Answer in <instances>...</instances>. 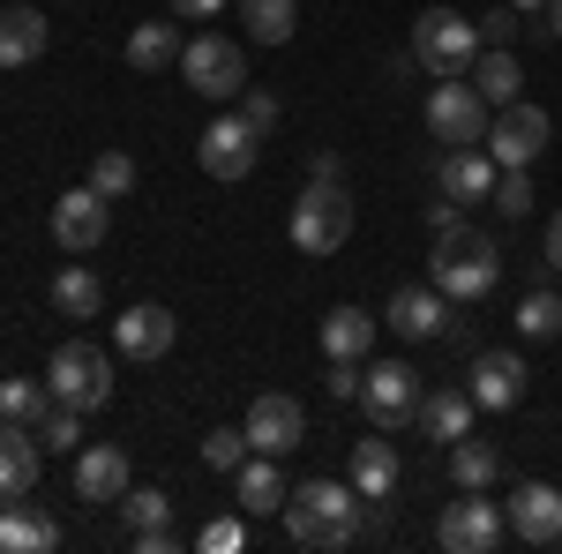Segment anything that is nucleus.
Returning <instances> with one entry per match:
<instances>
[{
  "mask_svg": "<svg viewBox=\"0 0 562 554\" xmlns=\"http://www.w3.org/2000/svg\"><path fill=\"white\" fill-rule=\"evenodd\" d=\"M428 285L442 299H487L503 285V256H495V240L480 233V225H442L435 233V256H428Z\"/></svg>",
  "mask_w": 562,
  "mask_h": 554,
  "instance_id": "obj_1",
  "label": "nucleus"
},
{
  "mask_svg": "<svg viewBox=\"0 0 562 554\" xmlns=\"http://www.w3.org/2000/svg\"><path fill=\"white\" fill-rule=\"evenodd\" d=\"M285 540L293 547H352L360 540V495H352V479H307L285 495Z\"/></svg>",
  "mask_w": 562,
  "mask_h": 554,
  "instance_id": "obj_2",
  "label": "nucleus"
},
{
  "mask_svg": "<svg viewBox=\"0 0 562 554\" xmlns=\"http://www.w3.org/2000/svg\"><path fill=\"white\" fill-rule=\"evenodd\" d=\"M473 60H480V23H465L458 8L413 15V68H428L442 83V76H473Z\"/></svg>",
  "mask_w": 562,
  "mask_h": 554,
  "instance_id": "obj_3",
  "label": "nucleus"
},
{
  "mask_svg": "<svg viewBox=\"0 0 562 554\" xmlns=\"http://www.w3.org/2000/svg\"><path fill=\"white\" fill-rule=\"evenodd\" d=\"M346 233H352L346 180H307L301 203H293V248H301V256H338Z\"/></svg>",
  "mask_w": 562,
  "mask_h": 554,
  "instance_id": "obj_4",
  "label": "nucleus"
},
{
  "mask_svg": "<svg viewBox=\"0 0 562 554\" xmlns=\"http://www.w3.org/2000/svg\"><path fill=\"white\" fill-rule=\"evenodd\" d=\"M45 389H53V405H76V412H98L105 397H113V360L98 352V344L68 338L53 352V368H45Z\"/></svg>",
  "mask_w": 562,
  "mask_h": 554,
  "instance_id": "obj_5",
  "label": "nucleus"
},
{
  "mask_svg": "<svg viewBox=\"0 0 562 554\" xmlns=\"http://www.w3.org/2000/svg\"><path fill=\"white\" fill-rule=\"evenodd\" d=\"M487 121H495V105L473 90V76H442L428 90V135L435 143H487Z\"/></svg>",
  "mask_w": 562,
  "mask_h": 554,
  "instance_id": "obj_6",
  "label": "nucleus"
},
{
  "mask_svg": "<svg viewBox=\"0 0 562 554\" xmlns=\"http://www.w3.org/2000/svg\"><path fill=\"white\" fill-rule=\"evenodd\" d=\"M503 532H510V517L495 510L480 487H465L458 502H442V517H435L442 554H495V547H503Z\"/></svg>",
  "mask_w": 562,
  "mask_h": 554,
  "instance_id": "obj_7",
  "label": "nucleus"
},
{
  "mask_svg": "<svg viewBox=\"0 0 562 554\" xmlns=\"http://www.w3.org/2000/svg\"><path fill=\"white\" fill-rule=\"evenodd\" d=\"M180 76H188V90H203V98H240L248 90V53L233 38H217V31H203V38L180 45Z\"/></svg>",
  "mask_w": 562,
  "mask_h": 554,
  "instance_id": "obj_8",
  "label": "nucleus"
},
{
  "mask_svg": "<svg viewBox=\"0 0 562 554\" xmlns=\"http://www.w3.org/2000/svg\"><path fill=\"white\" fill-rule=\"evenodd\" d=\"M360 405H368V420L383 427H405L413 420V405H420V368L413 360H375L368 375H360Z\"/></svg>",
  "mask_w": 562,
  "mask_h": 554,
  "instance_id": "obj_9",
  "label": "nucleus"
},
{
  "mask_svg": "<svg viewBox=\"0 0 562 554\" xmlns=\"http://www.w3.org/2000/svg\"><path fill=\"white\" fill-rule=\"evenodd\" d=\"M240 427H248V450H262V457H285V450L307 442V412H301V397H285V389H262Z\"/></svg>",
  "mask_w": 562,
  "mask_h": 554,
  "instance_id": "obj_10",
  "label": "nucleus"
},
{
  "mask_svg": "<svg viewBox=\"0 0 562 554\" xmlns=\"http://www.w3.org/2000/svg\"><path fill=\"white\" fill-rule=\"evenodd\" d=\"M540 150H548V113H540V105L518 98V105H503V113L487 121V158H495V166H532Z\"/></svg>",
  "mask_w": 562,
  "mask_h": 554,
  "instance_id": "obj_11",
  "label": "nucleus"
},
{
  "mask_svg": "<svg viewBox=\"0 0 562 554\" xmlns=\"http://www.w3.org/2000/svg\"><path fill=\"white\" fill-rule=\"evenodd\" d=\"M503 517H510V532H518L525 547H555V540H562V487L525 479V487H510Z\"/></svg>",
  "mask_w": 562,
  "mask_h": 554,
  "instance_id": "obj_12",
  "label": "nucleus"
},
{
  "mask_svg": "<svg viewBox=\"0 0 562 554\" xmlns=\"http://www.w3.org/2000/svg\"><path fill=\"white\" fill-rule=\"evenodd\" d=\"M256 143H262V135L248 128L240 113H225V121H211V128H203L195 158H203V172H211V180H248V172H256Z\"/></svg>",
  "mask_w": 562,
  "mask_h": 554,
  "instance_id": "obj_13",
  "label": "nucleus"
},
{
  "mask_svg": "<svg viewBox=\"0 0 562 554\" xmlns=\"http://www.w3.org/2000/svg\"><path fill=\"white\" fill-rule=\"evenodd\" d=\"M105 225H113V211H105V195H98L90 180H83V188H68V195L53 203V240H60L68 256H90V248L105 240Z\"/></svg>",
  "mask_w": 562,
  "mask_h": 554,
  "instance_id": "obj_14",
  "label": "nucleus"
},
{
  "mask_svg": "<svg viewBox=\"0 0 562 554\" xmlns=\"http://www.w3.org/2000/svg\"><path fill=\"white\" fill-rule=\"evenodd\" d=\"M383 323L397 330V338H413V344H428V338H450V330H458V323H450V299L435 293V285H405V293H390Z\"/></svg>",
  "mask_w": 562,
  "mask_h": 554,
  "instance_id": "obj_15",
  "label": "nucleus"
},
{
  "mask_svg": "<svg viewBox=\"0 0 562 554\" xmlns=\"http://www.w3.org/2000/svg\"><path fill=\"white\" fill-rule=\"evenodd\" d=\"M38 465H45V442L31 420H0V502H23L38 487Z\"/></svg>",
  "mask_w": 562,
  "mask_h": 554,
  "instance_id": "obj_16",
  "label": "nucleus"
},
{
  "mask_svg": "<svg viewBox=\"0 0 562 554\" xmlns=\"http://www.w3.org/2000/svg\"><path fill=\"white\" fill-rule=\"evenodd\" d=\"M113 344H121L128 360H166V352H173V307H158V299H135L128 315L113 323Z\"/></svg>",
  "mask_w": 562,
  "mask_h": 554,
  "instance_id": "obj_17",
  "label": "nucleus"
},
{
  "mask_svg": "<svg viewBox=\"0 0 562 554\" xmlns=\"http://www.w3.org/2000/svg\"><path fill=\"white\" fill-rule=\"evenodd\" d=\"M121 495H128V450L121 442L76 450V502H121Z\"/></svg>",
  "mask_w": 562,
  "mask_h": 554,
  "instance_id": "obj_18",
  "label": "nucleus"
},
{
  "mask_svg": "<svg viewBox=\"0 0 562 554\" xmlns=\"http://www.w3.org/2000/svg\"><path fill=\"white\" fill-rule=\"evenodd\" d=\"M473 389H420V405H413V420H420V434H428L435 450H450L458 434H473Z\"/></svg>",
  "mask_w": 562,
  "mask_h": 554,
  "instance_id": "obj_19",
  "label": "nucleus"
},
{
  "mask_svg": "<svg viewBox=\"0 0 562 554\" xmlns=\"http://www.w3.org/2000/svg\"><path fill=\"white\" fill-rule=\"evenodd\" d=\"M495 158H487V143H458V150H450V158H442V195H450V203H458V211H465V203H487V195H495Z\"/></svg>",
  "mask_w": 562,
  "mask_h": 554,
  "instance_id": "obj_20",
  "label": "nucleus"
},
{
  "mask_svg": "<svg viewBox=\"0 0 562 554\" xmlns=\"http://www.w3.org/2000/svg\"><path fill=\"white\" fill-rule=\"evenodd\" d=\"M285 495H293L285 472L270 465L262 450H248V465L233 472V510H240V517H278V510H285Z\"/></svg>",
  "mask_w": 562,
  "mask_h": 554,
  "instance_id": "obj_21",
  "label": "nucleus"
},
{
  "mask_svg": "<svg viewBox=\"0 0 562 554\" xmlns=\"http://www.w3.org/2000/svg\"><path fill=\"white\" fill-rule=\"evenodd\" d=\"M525 397V360L518 352H480L473 360V405L480 412H510Z\"/></svg>",
  "mask_w": 562,
  "mask_h": 554,
  "instance_id": "obj_22",
  "label": "nucleus"
},
{
  "mask_svg": "<svg viewBox=\"0 0 562 554\" xmlns=\"http://www.w3.org/2000/svg\"><path fill=\"white\" fill-rule=\"evenodd\" d=\"M60 547V524L23 495V502H0V554H53Z\"/></svg>",
  "mask_w": 562,
  "mask_h": 554,
  "instance_id": "obj_23",
  "label": "nucleus"
},
{
  "mask_svg": "<svg viewBox=\"0 0 562 554\" xmlns=\"http://www.w3.org/2000/svg\"><path fill=\"white\" fill-rule=\"evenodd\" d=\"M121 510H128V532H135L143 554H173V502H166L158 487H128Z\"/></svg>",
  "mask_w": 562,
  "mask_h": 554,
  "instance_id": "obj_24",
  "label": "nucleus"
},
{
  "mask_svg": "<svg viewBox=\"0 0 562 554\" xmlns=\"http://www.w3.org/2000/svg\"><path fill=\"white\" fill-rule=\"evenodd\" d=\"M346 479H352V495H360V502H390V487H397V450L383 442V427H375L368 442H352Z\"/></svg>",
  "mask_w": 562,
  "mask_h": 554,
  "instance_id": "obj_25",
  "label": "nucleus"
},
{
  "mask_svg": "<svg viewBox=\"0 0 562 554\" xmlns=\"http://www.w3.org/2000/svg\"><path fill=\"white\" fill-rule=\"evenodd\" d=\"M473 90L503 113V105H518V90H525V68H518V53L510 45H480V60H473Z\"/></svg>",
  "mask_w": 562,
  "mask_h": 554,
  "instance_id": "obj_26",
  "label": "nucleus"
},
{
  "mask_svg": "<svg viewBox=\"0 0 562 554\" xmlns=\"http://www.w3.org/2000/svg\"><path fill=\"white\" fill-rule=\"evenodd\" d=\"M323 352L330 360H368L375 352V315L368 307H330L323 315Z\"/></svg>",
  "mask_w": 562,
  "mask_h": 554,
  "instance_id": "obj_27",
  "label": "nucleus"
},
{
  "mask_svg": "<svg viewBox=\"0 0 562 554\" xmlns=\"http://www.w3.org/2000/svg\"><path fill=\"white\" fill-rule=\"evenodd\" d=\"M45 53V15L38 8H8L0 15V68H31Z\"/></svg>",
  "mask_w": 562,
  "mask_h": 554,
  "instance_id": "obj_28",
  "label": "nucleus"
},
{
  "mask_svg": "<svg viewBox=\"0 0 562 554\" xmlns=\"http://www.w3.org/2000/svg\"><path fill=\"white\" fill-rule=\"evenodd\" d=\"M128 68H143V76L180 68V23H135L128 31Z\"/></svg>",
  "mask_w": 562,
  "mask_h": 554,
  "instance_id": "obj_29",
  "label": "nucleus"
},
{
  "mask_svg": "<svg viewBox=\"0 0 562 554\" xmlns=\"http://www.w3.org/2000/svg\"><path fill=\"white\" fill-rule=\"evenodd\" d=\"M53 307H60V315H68V323H90V315H98V307H105V285H98V278H90L83 262H68V270H60V278H53Z\"/></svg>",
  "mask_w": 562,
  "mask_h": 554,
  "instance_id": "obj_30",
  "label": "nucleus"
},
{
  "mask_svg": "<svg viewBox=\"0 0 562 554\" xmlns=\"http://www.w3.org/2000/svg\"><path fill=\"white\" fill-rule=\"evenodd\" d=\"M495 472H503V450H495V442H473V434L450 442V479H458V487H487Z\"/></svg>",
  "mask_w": 562,
  "mask_h": 554,
  "instance_id": "obj_31",
  "label": "nucleus"
},
{
  "mask_svg": "<svg viewBox=\"0 0 562 554\" xmlns=\"http://www.w3.org/2000/svg\"><path fill=\"white\" fill-rule=\"evenodd\" d=\"M518 338H562V293L555 285H532V293L518 299Z\"/></svg>",
  "mask_w": 562,
  "mask_h": 554,
  "instance_id": "obj_32",
  "label": "nucleus"
},
{
  "mask_svg": "<svg viewBox=\"0 0 562 554\" xmlns=\"http://www.w3.org/2000/svg\"><path fill=\"white\" fill-rule=\"evenodd\" d=\"M240 23H248V38L285 45L293 38V0H240Z\"/></svg>",
  "mask_w": 562,
  "mask_h": 554,
  "instance_id": "obj_33",
  "label": "nucleus"
},
{
  "mask_svg": "<svg viewBox=\"0 0 562 554\" xmlns=\"http://www.w3.org/2000/svg\"><path fill=\"white\" fill-rule=\"evenodd\" d=\"M90 188H98L105 203L135 195V158H128V150H98V158H90Z\"/></svg>",
  "mask_w": 562,
  "mask_h": 554,
  "instance_id": "obj_34",
  "label": "nucleus"
},
{
  "mask_svg": "<svg viewBox=\"0 0 562 554\" xmlns=\"http://www.w3.org/2000/svg\"><path fill=\"white\" fill-rule=\"evenodd\" d=\"M45 412H53V389H45V383H23V375L0 383V420H31V427H38Z\"/></svg>",
  "mask_w": 562,
  "mask_h": 554,
  "instance_id": "obj_35",
  "label": "nucleus"
},
{
  "mask_svg": "<svg viewBox=\"0 0 562 554\" xmlns=\"http://www.w3.org/2000/svg\"><path fill=\"white\" fill-rule=\"evenodd\" d=\"M203 465L211 472H240L248 465V427H211V434H203Z\"/></svg>",
  "mask_w": 562,
  "mask_h": 554,
  "instance_id": "obj_36",
  "label": "nucleus"
},
{
  "mask_svg": "<svg viewBox=\"0 0 562 554\" xmlns=\"http://www.w3.org/2000/svg\"><path fill=\"white\" fill-rule=\"evenodd\" d=\"M487 203H495L503 217H525V211H532V172H525V166H503V172H495V195H487Z\"/></svg>",
  "mask_w": 562,
  "mask_h": 554,
  "instance_id": "obj_37",
  "label": "nucleus"
},
{
  "mask_svg": "<svg viewBox=\"0 0 562 554\" xmlns=\"http://www.w3.org/2000/svg\"><path fill=\"white\" fill-rule=\"evenodd\" d=\"M38 442L45 450H83V412H76V405H53L38 420Z\"/></svg>",
  "mask_w": 562,
  "mask_h": 554,
  "instance_id": "obj_38",
  "label": "nucleus"
},
{
  "mask_svg": "<svg viewBox=\"0 0 562 554\" xmlns=\"http://www.w3.org/2000/svg\"><path fill=\"white\" fill-rule=\"evenodd\" d=\"M525 31V15L518 8H510V0H503V8H495V15H480V45H510Z\"/></svg>",
  "mask_w": 562,
  "mask_h": 554,
  "instance_id": "obj_39",
  "label": "nucleus"
},
{
  "mask_svg": "<svg viewBox=\"0 0 562 554\" xmlns=\"http://www.w3.org/2000/svg\"><path fill=\"white\" fill-rule=\"evenodd\" d=\"M240 121H248L256 135H270L278 128V98H270V90H240Z\"/></svg>",
  "mask_w": 562,
  "mask_h": 554,
  "instance_id": "obj_40",
  "label": "nucleus"
},
{
  "mask_svg": "<svg viewBox=\"0 0 562 554\" xmlns=\"http://www.w3.org/2000/svg\"><path fill=\"white\" fill-rule=\"evenodd\" d=\"M240 540H248V532H240V517H211V524H203V547H211V554H233Z\"/></svg>",
  "mask_w": 562,
  "mask_h": 554,
  "instance_id": "obj_41",
  "label": "nucleus"
},
{
  "mask_svg": "<svg viewBox=\"0 0 562 554\" xmlns=\"http://www.w3.org/2000/svg\"><path fill=\"white\" fill-rule=\"evenodd\" d=\"M330 397H338V405H352V397H360V360H330Z\"/></svg>",
  "mask_w": 562,
  "mask_h": 554,
  "instance_id": "obj_42",
  "label": "nucleus"
},
{
  "mask_svg": "<svg viewBox=\"0 0 562 554\" xmlns=\"http://www.w3.org/2000/svg\"><path fill=\"white\" fill-rule=\"evenodd\" d=\"M166 8H173L180 23H211V15L225 8V0H166Z\"/></svg>",
  "mask_w": 562,
  "mask_h": 554,
  "instance_id": "obj_43",
  "label": "nucleus"
},
{
  "mask_svg": "<svg viewBox=\"0 0 562 554\" xmlns=\"http://www.w3.org/2000/svg\"><path fill=\"white\" fill-rule=\"evenodd\" d=\"M307 180H346V166H338V150H315V158H307Z\"/></svg>",
  "mask_w": 562,
  "mask_h": 554,
  "instance_id": "obj_44",
  "label": "nucleus"
},
{
  "mask_svg": "<svg viewBox=\"0 0 562 554\" xmlns=\"http://www.w3.org/2000/svg\"><path fill=\"white\" fill-rule=\"evenodd\" d=\"M442 225H458V203L442 195V203H428V233H442Z\"/></svg>",
  "mask_w": 562,
  "mask_h": 554,
  "instance_id": "obj_45",
  "label": "nucleus"
},
{
  "mask_svg": "<svg viewBox=\"0 0 562 554\" xmlns=\"http://www.w3.org/2000/svg\"><path fill=\"white\" fill-rule=\"evenodd\" d=\"M548 262L562 270V211H555V225H548Z\"/></svg>",
  "mask_w": 562,
  "mask_h": 554,
  "instance_id": "obj_46",
  "label": "nucleus"
},
{
  "mask_svg": "<svg viewBox=\"0 0 562 554\" xmlns=\"http://www.w3.org/2000/svg\"><path fill=\"white\" fill-rule=\"evenodd\" d=\"M540 15H548V31H555V38H562V0H548V8H540Z\"/></svg>",
  "mask_w": 562,
  "mask_h": 554,
  "instance_id": "obj_47",
  "label": "nucleus"
},
{
  "mask_svg": "<svg viewBox=\"0 0 562 554\" xmlns=\"http://www.w3.org/2000/svg\"><path fill=\"white\" fill-rule=\"evenodd\" d=\"M510 8H518V15H540V8H548V0H510Z\"/></svg>",
  "mask_w": 562,
  "mask_h": 554,
  "instance_id": "obj_48",
  "label": "nucleus"
}]
</instances>
